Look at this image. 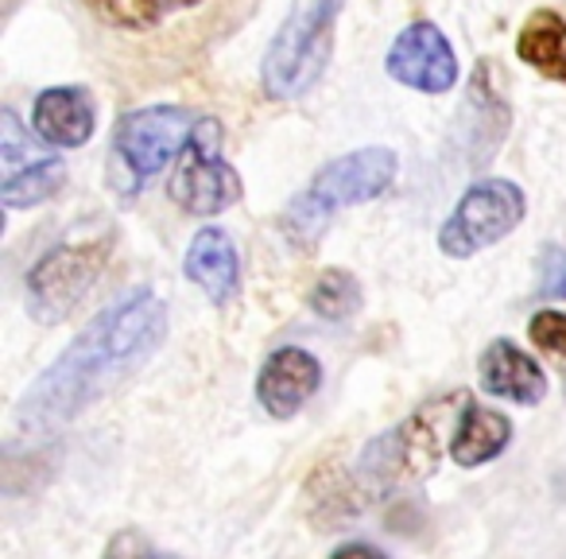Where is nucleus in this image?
<instances>
[{"mask_svg": "<svg viewBox=\"0 0 566 559\" xmlns=\"http://www.w3.org/2000/svg\"><path fill=\"white\" fill-rule=\"evenodd\" d=\"M167 339V303L151 288L120 296L28 385L17 404V432L35 439L74 424L105 393L128 381Z\"/></svg>", "mask_w": 566, "mask_h": 559, "instance_id": "1", "label": "nucleus"}, {"mask_svg": "<svg viewBox=\"0 0 566 559\" xmlns=\"http://www.w3.org/2000/svg\"><path fill=\"white\" fill-rule=\"evenodd\" d=\"M470 401L473 396L465 389L442 393L419 404L392 432L377 435L357 458V482L365 486V494H396V489L431 478L442 463V447H450Z\"/></svg>", "mask_w": 566, "mask_h": 559, "instance_id": "2", "label": "nucleus"}, {"mask_svg": "<svg viewBox=\"0 0 566 559\" xmlns=\"http://www.w3.org/2000/svg\"><path fill=\"white\" fill-rule=\"evenodd\" d=\"M396 172H400V159H396L392 148H357L318 167L307 190H300L280 218L287 241L295 249H315L334 214L380 198L392 187Z\"/></svg>", "mask_w": 566, "mask_h": 559, "instance_id": "3", "label": "nucleus"}, {"mask_svg": "<svg viewBox=\"0 0 566 559\" xmlns=\"http://www.w3.org/2000/svg\"><path fill=\"white\" fill-rule=\"evenodd\" d=\"M342 0H295L280 32L272 35L260 63L264 94L275 102H295L318 79L334 51V20H338Z\"/></svg>", "mask_w": 566, "mask_h": 559, "instance_id": "4", "label": "nucleus"}, {"mask_svg": "<svg viewBox=\"0 0 566 559\" xmlns=\"http://www.w3.org/2000/svg\"><path fill=\"white\" fill-rule=\"evenodd\" d=\"M117 234L82 237V241L51 245L28 272V315L43 327H55L90 296V288L102 280L105 265L113 257Z\"/></svg>", "mask_w": 566, "mask_h": 559, "instance_id": "5", "label": "nucleus"}, {"mask_svg": "<svg viewBox=\"0 0 566 559\" xmlns=\"http://www.w3.org/2000/svg\"><path fill=\"white\" fill-rule=\"evenodd\" d=\"M198 121H190L179 105H144L117 121L113 128V164L120 167V187L136 195L148 179H156L175 156H182Z\"/></svg>", "mask_w": 566, "mask_h": 559, "instance_id": "6", "label": "nucleus"}, {"mask_svg": "<svg viewBox=\"0 0 566 559\" xmlns=\"http://www.w3.org/2000/svg\"><path fill=\"white\" fill-rule=\"evenodd\" d=\"M527 198L512 179H481L465 187L454 203L450 218L439 229V249L450 260H470L478 252L493 249L496 241L512 234L524 221Z\"/></svg>", "mask_w": 566, "mask_h": 559, "instance_id": "7", "label": "nucleus"}, {"mask_svg": "<svg viewBox=\"0 0 566 559\" xmlns=\"http://www.w3.org/2000/svg\"><path fill=\"white\" fill-rule=\"evenodd\" d=\"M241 175L229 159H221V125L210 117L198 121L171 175V198L195 218H218L241 203Z\"/></svg>", "mask_w": 566, "mask_h": 559, "instance_id": "8", "label": "nucleus"}, {"mask_svg": "<svg viewBox=\"0 0 566 559\" xmlns=\"http://www.w3.org/2000/svg\"><path fill=\"white\" fill-rule=\"evenodd\" d=\"M385 71L392 82L416 90V94H450L458 86V55L439 24L416 20L392 40L385 59Z\"/></svg>", "mask_w": 566, "mask_h": 559, "instance_id": "9", "label": "nucleus"}, {"mask_svg": "<svg viewBox=\"0 0 566 559\" xmlns=\"http://www.w3.org/2000/svg\"><path fill=\"white\" fill-rule=\"evenodd\" d=\"M323 389V362L303 346H280L256 373V404L272 420H295Z\"/></svg>", "mask_w": 566, "mask_h": 559, "instance_id": "10", "label": "nucleus"}, {"mask_svg": "<svg viewBox=\"0 0 566 559\" xmlns=\"http://www.w3.org/2000/svg\"><path fill=\"white\" fill-rule=\"evenodd\" d=\"M478 385L496 401H512L535 408L547 401V373L527 350H520L512 339H493L478 358Z\"/></svg>", "mask_w": 566, "mask_h": 559, "instance_id": "11", "label": "nucleus"}, {"mask_svg": "<svg viewBox=\"0 0 566 559\" xmlns=\"http://www.w3.org/2000/svg\"><path fill=\"white\" fill-rule=\"evenodd\" d=\"M182 272L213 308L233 303V296L241 292V257H237L233 237L218 226H202L190 237Z\"/></svg>", "mask_w": 566, "mask_h": 559, "instance_id": "12", "label": "nucleus"}, {"mask_svg": "<svg viewBox=\"0 0 566 559\" xmlns=\"http://www.w3.org/2000/svg\"><path fill=\"white\" fill-rule=\"evenodd\" d=\"M32 128L51 148H82L97 128V105L82 86H51L35 97Z\"/></svg>", "mask_w": 566, "mask_h": 559, "instance_id": "13", "label": "nucleus"}, {"mask_svg": "<svg viewBox=\"0 0 566 559\" xmlns=\"http://www.w3.org/2000/svg\"><path fill=\"white\" fill-rule=\"evenodd\" d=\"M509 443H512V420L504 412L470 401L447 451L462 470H478V466L493 463L496 455H504Z\"/></svg>", "mask_w": 566, "mask_h": 559, "instance_id": "14", "label": "nucleus"}, {"mask_svg": "<svg viewBox=\"0 0 566 559\" xmlns=\"http://www.w3.org/2000/svg\"><path fill=\"white\" fill-rule=\"evenodd\" d=\"M516 55L551 82H566V20L539 9L524 20L516 35Z\"/></svg>", "mask_w": 566, "mask_h": 559, "instance_id": "15", "label": "nucleus"}, {"mask_svg": "<svg viewBox=\"0 0 566 559\" xmlns=\"http://www.w3.org/2000/svg\"><path fill=\"white\" fill-rule=\"evenodd\" d=\"M307 497H311V520L323 532L338 528L342 520H349L361 509L365 486L357 478H349L346 470H338V463H323L307 478Z\"/></svg>", "mask_w": 566, "mask_h": 559, "instance_id": "16", "label": "nucleus"}, {"mask_svg": "<svg viewBox=\"0 0 566 559\" xmlns=\"http://www.w3.org/2000/svg\"><path fill=\"white\" fill-rule=\"evenodd\" d=\"M90 12L97 20H105L109 28H120V32H148V28H159L164 20L179 17L187 9H198L206 0H86Z\"/></svg>", "mask_w": 566, "mask_h": 559, "instance_id": "17", "label": "nucleus"}, {"mask_svg": "<svg viewBox=\"0 0 566 559\" xmlns=\"http://www.w3.org/2000/svg\"><path fill=\"white\" fill-rule=\"evenodd\" d=\"M307 303L326 323H349L365 303L361 280H357L349 268H323V272L315 276V284H311Z\"/></svg>", "mask_w": 566, "mask_h": 559, "instance_id": "18", "label": "nucleus"}, {"mask_svg": "<svg viewBox=\"0 0 566 559\" xmlns=\"http://www.w3.org/2000/svg\"><path fill=\"white\" fill-rule=\"evenodd\" d=\"M63 183H66V164L59 156H48L40 164L24 167V172L9 175L4 187H0V203L9 206V210H32V206L55 198Z\"/></svg>", "mask_w": 566, "mask_h": 559, "instance_id": "19", "label": "nucleus"}, {"mask_svg": "<svg viewBox=\"0 0 566 559\" xmlns=\"http://www.w3.org/2000/svg\"><path fill=\"white\" fill-rule=\"evenodd\" d=\"M0 159H4L9 175H17V172H24V167L40 164V159H48V152L35 148L32 136L24 133V125H20V117L12 110L0 113Z\"/></svg>", "mask_w": 566, "mask_h": 559, "instance_id": "20", "label": "nucleus"}, {"mask_svg": "<svg viewBox=\"0 0 566 559\" xmlns=\"http://www.w3.org/2000/svg\"><path fill=\"white\" fill-rule=\"evenodd\" d=\"M102 559H175V556L159 548L156 540H148L140 528H120V532L109 536Z\"/></svg>", "mask_w": 566, "mask_h": 559, "instance_id": "21", "label": "nucleus"}, {"mask_svg": "<svg viewBox=\"0 0 566 559\" xmlns=\"http://www.w3.org/2000/svg\"><path fill=\"white\" fill-rule=\"evenodd\" d=\"M527 339L555 358H566V311H535L527 319Z\"/></svg>", "mask_w": 566, "mask_h": 559, "instance_id": "22", "label": "nucleus"}, {"mask_svg": "<svg viewBox=\"0 0 566 559\" xmlns=\"http://www.w3.org/2000/svg\"><path fill=\"white\" fill-rule=\"evenodd\" d=\"M539 296L566 300V249L558 245H543L539 252Z\"/></svg>", "mask_w": 566, "mask_h": 559, "instance_id": "23", "label": "nucleus"}, {"mask_svg": "<svg viewBox=\"0 0 566 559\" xmlns=\"http://www.w3.org/2000/svg\"><path fill=\"white\" fill-rule=\"evenodd\" d=\"M331 559H388V556L377 548V544L349 540V544H342V548H334V551H331Z\"/></svg>", "mask_w": 566, "mask_h": 559, "instance_id": "24", "label": "nucleus"}]
</instances>
